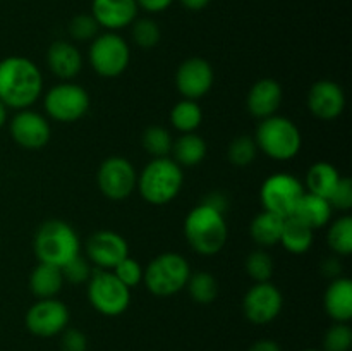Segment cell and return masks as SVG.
I'll return each instance as SVG.
<instances>
[{
  "label": "cell",
  "instance_id": "6da1fadb",
  "mask_svg": "<svg viewBox=\"0 0 352 351\" xmlns=\"http://www.w3.org/2000/svg\"><path fill=\"white\" fill-rule=\"evenodd\" d=\"M43 93V76L33 61L10 55L0 61V100L7 109H30Z\"/></svg>",
  "mask_w": 352,
  "mask_h": 351
},
{
  "label": "cell",
  "instance_id": "7a4b0ae2",
  "mask_svg": "<svg viewBox=\"0 0 352 351\" xmlns=\"http://www.w3.org/2000/svg\"><path fill=\"white\" fill-rule=\"evenodd\" d=\"M184 236L192 250L205 257L217 255L227 243L229 229L222 212L199 203L184 220Z\"/></svg>",
  "mask_w": 352,
  "mask_h": 351
},
{
  "label": "cell",
  "instance_id": "3957f363",
  "mask_svg": "<svg viewBox=\"0 0 352 351\" xmlns=\"http://www.w3.org/2000/svg\"><path fill=\"white\" fill-rule=\"evenodd\" d=\"M184 182L182 167L174 158L157 157L138 174L136 188L150 205H167L179 195Z\"/></svg>",
  "mask_w": 352,
  "mask_h": 351
},
{
  "label": "cell",
  "instance_id": "277c9868",
  "mask_svg": "<svg viewBox=\"0 0 352 351\" xmlns=\"http://www.w3.org/2000/svg\"><path fill=\"white\" fill-rule=\"evenodd\" d=\"M33 248L38 260L62 268L67 262L78 257L81 243H79L78 233L71 224L52 219L38 227Z\"/></svg>",
  "mask_w": 352,
  "mask_h": 351
},
{
  "label": "cell",
  "instance_id": "5b68a950",
  "mask_svg": "<svg viewBox=\"0 0 352 351\" xmlns=\"http://www.w3.org/2000/svg\"><path fill=\"white\" fill-rule=\"evenodd\" d=\"M254 143L258 150L274 160H291L301 151L302 136L289 117L270 116L258 124Z\"/></svg>",
  "mask_w": 352,
  "mask_h": 351
},
{
  "label": "cell",
  "instance_id": "8992f818",
  "mask_svg": "<svg viewBox=\"0 0 352 351\" xmlns=\"http://www.w3.org/2000/svg\"><path fill=\"white\" fill-rule=\"evenodd\" d=\"M191 275L189 262L182 255L167 251L160 253L148 264L143 272V281L150 292L160 298L177 295L186 288L188 279Z\"/></svg>",
  "mask_w": 352,
  "mask_h": 351
},
{
  "label": "cell",
  "instance_id": "52a82bcc",
  "mask_svg": "<svg viewBox=\"0 0 352 351\" xmlns=\"http://www.w3.org/2000/svg\"><path fill=\"white\" fill-rule=\"evenodd\" d=\"M88 299L93 308L105 317H119L129 308L131 289L112 270L96 268L88 279Z\"/></svg>",
  "mask_w": 352,
  "mask_h": 351
},
{
  "label": "cell",
  "instance_id": "ba28073f",
  "mask_svg": "<svg viewBox=\"0 0 352 351\" xmlns=\"http://www.w3.org/2000/svg\"><path fill=\"white\" fill-rule=\"evenodd\" d=\"M88 58L96 74L102 78H117L126 71L131 62L129 45L120 34L107 31L93 38Z\"/></svg>",
  "mask_w": 352,
  "mask_h": 351
},
{
  "label": "cell",
  "instance_id": "9c48e42d",
  "mask_svg": "<svg viewBox=\"0 0 352 351\" xmlns=\"http://www.w3.org/2000/svg\"><path fill=\"white\" fill-rule=\"evenodd\" d=\"M305 193V186L296 176L289 172H275L261 184L260 200L263 210L285 219L294 213Z\"/></svg>",
  "mask_w": 352,
  "mask_h": 351
},
{
  "label": "cell",
  "instance_id": "30bf717a",
  "mask_svg": "<svg viewBox=\"0 0 352 351\" xmlns=\"http://www.w3.org/2000/svg\"><path fill=\"white\" fill-rule=\"evenodd\" d=\"M43 107L50 119L71 124L88 114L89 95L81 85L71 81L58 83L45 93Z\"/></svg>",
  "mask_w": 352,
  "mask_h": 351
},
{
  "label": "cell",
  "instance_id": "8fae6325",
  "mask_svg": "<svg viewBox=\"0 0 352 351\" xmlns=\"http://www.w3.org/2000/svg\"><path fill=\"white\" fill-rule=\"evenodd\" d=\"M138 174L127 158L113 155L100 164L96 182L103 196L110 200H124L136 189Z\"/></svg>",
  "mask_w": 352,
  "mask_h": 351
},
{
  "label": "cell",
  "instance_id": "7c38bea8",
  "mask_svg": "<svg viewBox=\"0 0 352 351\" xmlns=\"http://www.w3.org/2000/svg\"><path fill=\"white\" fill-rule=\"evenodd\" d=\"M69 319H71V313H69L67 305H64L57 298H47L38 299L30 306L24 322L33 336L54 337L67 329Z\"/></svg>",
  "mask_w": 352,
  "mask_h": 351
},
{
  "label": "cell",
  "instance_id": "4fadbf2b",
  "mask_svg": "<svg viewBox=\"0 0 352 351\" xmlns=\"http://www.w3.org/2000/svg\"><path fill=\"white\" fill-rule=\"evenodd\" d=\"M284 296L277 286L267 282H254L243 298V312L251 323L265 326L280 315Z\"/></svg>",
  "mask_w": 352,
  "mask_h": 351
},
{
  "label": "cell",
  "instance_id": "5bb4252c",
  "mask_svg": "<svg viewBox=\"0 0 352 351\" xmlns=\"http://www.w3.org/2000/svg\"><path fill=\"white\" fill-rule=\"evenodd\" d=\"M215 81L212 64L201 57L186 58L175 72V86L182 98L196 100L206 95Z\"/></svg>",
  "mask_w": 352,
  "mask_h": 351
},
{
  "label": "cell",
  "instance_id": "9a60e30c",
  "mask_svg": "<svg viewBox=\"0 0 352 351\" xmlns=\"http://www.w3.org/2000/svg\"><path fill=\"white\" fill-rule=\"evenodd\" d=\"M10 136L26 150H41L50 141L52 127L47 117L34 110H17L10 120Z\"/></svg>",
  "mask_w": 352,
  "mask_h": 351
},
{
  "label": "cell",
  "instance_id": "2e32d148",
  "mask_svg": "<svg viewBox=\"0 0 352 351\" xmlns=\"http://www.w3.org/2000/svg\"><path fill=\"white\" fill-rule=\"evenodd\" d=\"M86 257L100 268L112 270L119 262L129 257V244L116 231H96L86 241Z\"/></svg>",
  "mask_w": 352,
  "mask_h": 351
},
{
  "label": "cell",
  "instance_id": "e0dca14e",
  "mask_svg": "<svg viewBox=\"0 0 352 351\" xmlns=\"http://www.w3.org/2000/svg\"><path fill=\"white\" fill-rule=\"evenodd\" d=\"M308 109L322 120H333L346 109V93L342 86L330 79H320L309 88Z\"/></svg>",
  "mask_w": 352,
  "mask_h": 351
},
{
  "label": "cell",
  "instance_id": "ac0fdd59",
  "mask_svg": "<svg viewBox=\"0 0 352 351\" xmlns=\"http://www.w3.org/2000/svg\"><path fill=\"white\" fill-rule=\"evenodd\" d=\"M91 16L100 28L116 33L134 23L138 3L136 0H93Z\"/></svg>",
  "mask_w": 352,
  "mask_h": 351
},
{
  "label": "cell",
  "instance_id": "d6986e66",
  "mask_svg": "<svg viewBox=\"0 0 352 351\" xmlns=\"http://www.w3.org/2000/svg\"><path fill=\"white\" fill-rule=\"evenodd\" d=\"M282 98H284L282 86L275 79L263 78L251 86L248 92L246 105L251 116L261 120L277 114Z\"/></svg>",
  "mask_w": 352,
  "mask_h": 351
},
{
  "label": "cell",
  "instance_id": "ffe728a7",
  "mask_svg": "<svg viewBox=\"0 0 352 351\" xmlns=\"http://www.w3.org/2000/svg\"><path fill=\"white\" fill-rule=\"evenodd\" d=\"M47 64L57 78L69 81L82 69V57L78 48L69 41H55L47 52Z\"/></svg>",
  "mask_w": 352,
  "mask_h": 351
},
{
  "label": "cell",
  "instance_id": "44dd1931",
  "mask_svg": "<svg viewBox=\"0 0 352 351\" xmlns=\"http://www.w3.org/2000/svg\"><path fill=\"white\" fill-rule=\"evenodd\" d=\"M323 306L333 322H349L352 319V281L347 277L332 279L323 296Z\"/></svg>",
  "mask_w": 352,
  "mask_h": 351
},
{
  "label": "cell",
  "instance_id": "7402d4cb",
  "mask_svg": "<svg viewBox=\"0 0 352 351\" xmlns=\"http://www.w3.org/2000/svg\"><path fill=\"white\" fill-rule=\"evenodd\" d=\"M332 213L333 209L329 200L313 193H305L292 215L315 231L325 227L332 220Z\"/></svg>",
  "mask_w": 352,
  "mask_h": 351
},
{
  "label": "cell",
  "instance_id": "603a6c76",
  "mask_svg": "<svg viewBox=\"0 0 352 351\" xmlns=\"http://www.w3.org/2000/svg\"><path fill=\"white\" fill-rule=\"evenodd\" d=\"M64 286V275L60 267L50 264H40L31 270L30 289L38 299L55 298Z\"/></svg>",
  "mask_w": 352,
  "mask_h": 351
},
{
  "label": "cell",
  "instance_id": "cb8c5ba5",
  "mask_svg": "<svg viewBox=\"0 0 352 351\" xmlns=\"http://www.w3.org/2000/svg\"><path fill=\"white\" fill-rule=\"evenodd\" d=\"M313 241H315V234H313L311 227L296 219L294 215L285 217L278 244H282L289 253L302 255L313 246Z\"/></svg>",
  "mask_w": 352,
  "mask_h": 351
},
{
  "label": "cell",
  "instance_id": "d4e9b609",
  "mask_svg": "<svg viewBox=\"0 0 352 351\" xmlns=\"http://www.w3.org/2000/svg\"><path fill=\"white\" fill-rule=\"evenodd\" d=\"M282 226H284V219H282V217L263 210V212L258 213V215L251 220V240H253L258 246L263 248V250L265 248L275 246V244L280 243Z\"/></svg>",
  "mask_w": 352,
  "mask_h": 351
},
{
  "label": "cell",
  "instance_id": "484cf974",
  "mask_svg": "<svg viewBox=\"0 0 352 351\" xmlns=\"http://www.w3.org/2000/svg\"><path fill=\"white\" fill-rule=\"evenodd\" d=\"M206 141L196 133H184L172 143L174 162L181 167H196L206 157Z\"/></svg>",
  "mask_w": 352,
  "mask_h": 351
},
{
  "label": "cell",
  "instance_id": "4316f807",
  "mask_svg": "<svg viewBox=\"0 0 352 351\" xmlns=\"http://www.w3.org/2000/svg\"><path fill=\"white\" fill-rule=\"evenodd\" d=\"M340 178L342 176L339 174L336 165H332L330 162H316L306 172V189L308 193L329 200Z\"/></svg>",
  "mask_w": 352,
  "mask_h": 351
},
{
  "label": "cell",
  "instance_id": "83f0119b",
  "mask_svg": "<svg viewBox=\"0 0 352 351\" xmlns=\"http://www.w3.org/2000/svg\"><path fill=\"white\" fill-rule=\"evenodd\" d=\"M203 120V110L196 100L182 98L170 110V124L179 133H195Z\"/></svg>",
  "mask_w": 352,
  "mask_h": 351
},
{
  "label": "cell",
  "instance_id": "f1b7e54d",
  "mask_svg": "<svg viewBox=\"0 0 352 351\" xmlns=\"http://www.w3.org/2000/svg\"><path fill=\"white\" fill-rule=\"evenodd\" d=\"M186 288H188L191 298L199 305H208V303L215 301L217 295H219V282L210 272L199 270L195 274L191 272Z\"/></svg>",
  "mask_w": 352,
  "mask_h": 351
},
{
  "label": "cell",
  "instance_id": "f546056e",
  "mask_svg": "<svg viewBox=\"0 0 352 351\" xmlns=\"http://www.w3.org/2000/svg\"><path fill=\"white\" fill-rule=\"evenodd\" d=\"M329 246L330 250L340 257H347L352 253V217L344 215L333 220L329 229Z\"/></svg>",
  "mask_w": 352,
  "mask_h": 351
},
{
  "label": "cell",
  "instance_id": "4dcf8cb0",
  "mask_svg": "<svg viewBox=\"0 0 352 351\" xmlns=\"http://www.w3.org/2000/svg\"><path fill=\"white\" fill-rule=\"evenodd\" d=\"M143 148L153 158L168 157L172 151V134L170 131L165 129L164 126H150L143 133Z\"/></svg>",
  "mask_w": 352,
  "mask_h": 351
},
{
  "label": "cell",
  "instance_id": "1f68e13d",
  "mask_svg": "<svg viewBox=\"0 0 352 351\" xmlns=\"http://www.w3.org/2000/svg\"><path fill=\"white\" fill-rule=\"evenodd\" d=\"M258 153V147L254 143V138L251 136H237L232 140L227 150V157L229 162L236 167H248L254 162Z\"/></svg>",
  "mask_w": 352,
  "mask_h": 351
},
{
  "label": "cell",
  "instance_id": "d6a6232c",
  "mask_svg": "<svg viewBox=\"0 0 352 351\" xmlns=\"http://www.w3.org/2000/svg\"><path fill=\"white\" fill-rule=\"evenodd\" d=\"M246 272L254 282H267L274 275V258L260 248L248 255Z\"/></svg>",
  "mask_w": 352,
  "mask_h": 351
},
{
  "label": "cell",
  "instance_id": "836d02e7",
  "mask_svg": "<svg viewBox=\"0 0 352 351\" xmlns=\"http://www.w3.org/2000/svg\"><path fill=\"white\" fill-rule=\"evenodd\" d=\"M352 346V329L349 322H333L323 336V351H349Z\"/></svg>",
  "mask_w": 352,
  "mask_h": 351
},
{
  "label": "cell",
  "instance_id": "e575fe53",
  "mask_svg": "<svg viewBox=\"0 0 352 351\" xmlns=\"http://www.w3.org/2000/svg\"><path fill=\"white\" fill-rule=\"evenodd\" d=\"M162 31L160 26L150 17L143 19H134L133 23V40L141 48H151L160 41Z\"/></svg>",
  "mask_w": 352,
  "mask_h": 351
},
{
  "label": "cell",
  "instance_id": "d590c367",
  "mask_svg": "<svg viewBox=\"0 0 352 351\" xmlns=\"http://www.w3.org/2000/svg\"><path fill=\"white\" fill-rule=\"evenodd\" d=\"M112 272L116 274V277L122 282L124 286H127L129 289L136 288L141 281H143V267L138 264L134 258L126 257L122 262L116 265L112 268Z\"/></svg>",
  "mask_w": 352,
  "mask_h": 351
},
{
  "label": "cell",
  "instance_id": "8d00e7d4",
  "mask_svg": "<svg viewBox=\"0 0 352 351\" xmlns=\"http://www.w3.org/2000/svg\"><path fill=\"white\" fill-rule=\"evenodd\" d=\"M98 23L91 14H78L72 17L71 24H69V33L74 40L78 41H88L98 34Z\"/></svg>",
  "mask_w": 352,
  "mask_h": 351
},
{
  "label": "cell",
  "instance_id": "74e56055",
  "mask_svg": "<svg viewBox=\"0 0 352 351\" xmlns=\"http://www.w3.org/2000/svg\"><path fill=\"white\" fill-rule=\"evenodd\" d=\"M62 275H64V281L71 282V284H82V282H88L89 275H91V268H89V264L86 258L76 257L72 258L71 262L64 265L60 268Z\"/></svg>",
  "mask_w": 352,
  "mask_h": 351
},
{
  "label": "cell",
  "instance_id": "f35d334b",
  "mask_svg": "<svg viewBox=\"0 0 352 351\" xmlns=\"http://www.w3.org/2000/svg\"><path fill=\"white\" fill-rule=\"evenodd\" d=\"M329 202L333 210H340V212H347L352 209V182L349 178H340L332 195L329 196Z\"/></svg>",
  "mask_w": 352,
  "mask_h": 351
},
{
  "label": "cell",
  "instance_id": "ab89813d",
  "mask_svg": "<svg viewBox=\"0 0 352 351\" xmlns=\"http://www.w3.org/2000/svg\"><path fill=\"white\" fill-rule=\"evenodd\" d=\"M62 351H86L88 350V337L79 329H65L60 332Z\"/></svg>",
  "mask_w": 352,
  "mask_h": 351
},
{
  "label": "cell",
  "instance_id": "60d3db41",
  "mask_svg": "<svg viewBox=\"0 0 352 351\" xmlns=\"http://www.w3.org/2000/svg\"><path fill=\"white\" fill-rule=\"evenodd\" d=\"M174 0H136L138 9H143L150 14H158L167 10Z\"/></svg>",
  "mask_w": 352,
  "mask_h": 351
},
{
  "label": "cell",
  "instance_id": "b9f144b4",
  "mask_svg": "<svg viewBox=\"0 0 352 351\" xmlns=\"http://www.w3.org/2000/svg\"><path fill=\"white\" fill-rule=\"evenodd\" d=\"M322 272L323 275H327V277L337 279L340 277V274H342V264H340L337 257H330L327 258V260H323Z\"/></svg>",
  "mask_w": 352,
  "mask_h": 351
},
{
  "label": "cell",
  "instance_id": "7bdbcfd3",
  "mask_svg": "<svg viewBox=\"0 0 352 351\" xmlns=\"http://www.w3.org/2000/svg\"><path fill=\"white\" fill-rule=\"evenodd\" d=\"M201 203H205V205L212 206V209L219 210V212H222V213H226V210H227V198L219 191L210 193V195L206 196Z\"/></svg>",
  "mask_w": 352,
  "mask_h": 351
},
{
  "label": "cell",
  "instance_id": "ee69618b",
  "mask_svg": "<svg viewBox=\"0 0 352 351\" xmlns=\"http://www.w3.org/2000/svg\"><path fill=\"white\" fill-rule=\"evenodd\" d=\"M248 351H282L280 344L274 339H260L253 343Z\"/></svg>",
  "mask_w": 352,
  "mask_h": 351
},
{
  "label": "cell",
  "instance_id": "f6af8a7d",
  "mask_svg": "<svg viewBox=\"0 0 352 351\" xmlns=\"http://www.w3.org/2000/svg\"><path fill=\"white\" fill-rule=\"evenodd\" d=\"M179 2H181L182 7H186L188 10L198 12V10H203L205 7H208V3L212 2V0H179Z\"/></svg>",
  "mask_w": 352,
  "mask_h": 351
},
{
  "label": "cell",
  "instance_id": "bcb514c9",
  "mask_svg": "<svg viewBox=\"0 0 352 351\" xmlns=\"http://www.w3.org/2000/svg\"><path fill=\"white\" fill-rule=\"evenodd\" d=\"M7 123V107L3 105L2 100H0V127Z\"/></svg>",
  "mask_w": 352,
  "mask_h": 351
},
{
  "label": "cell",
  "instance_id": "7dc6e473",
  "mask_svg": "<svg viewBox=\"0 0 352 351\" xmlns=\"http://www.w3.org/2000/svg\"><path fill=\"white\" fill-rule=\"evenodd\" d=\"M302 351H322V350H302Z\"/></svg>",
  "mask_w": 352,
  "mask_h": 351
}]
</instances>
